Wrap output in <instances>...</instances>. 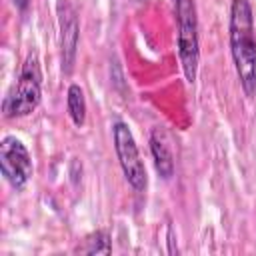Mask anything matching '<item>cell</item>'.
<instances>
[{
	"label": "cell",
	"instance_id": "cell-1",
	"mask_svg": "<svg viewBox=\"0 0 256 256\" xmlns=\"http://www.w3.org/2000/svg\"><path fill=\"white\" fill-rule=\"evenodd\" d=\"M228 30L236 76L244 94L252 98L256 94V36L252 6L248 0H232Z\"/></svg>",
	"mask_w": 256,
	"mask_h": 256
},
{
	"label": "cell",
	"instance_id": "cell-2",
	"mask_svg": "<svg viewBox=\"0 0 256 256\" xmlns=\"http://www.w3.org/2000/svg\"><path fill=\"white\" fill-rule=\"evenodd\" d=\"M42 100V72L38 56L30 54L18 74V80L12 84L2 102L4 118H22L32 114Z\"/></svg>",
	"mask_w": 256,
	"mask_h": 256
},
{
	"label": "cell",
	"instance_id": "cell-3",
	"mask_svg": "<svg viewBox=\"0 0 256 256\" xmlns=\"http://www.w3.org/2000/svg\"><path fill=\"white\" fill-rule=\"evenodd\" d=\"M176 28H178V56L182 72L188 84H194L200 62V40H198V16L194 0H174Z\"/></svg>",
	"mask_w": 256,
	"mask_h": 256
},
{
	"label": "cell",
	"instance_id": "cell-4",
	"mask_svg": "<svg viewBox=\"0 0 256 256\" xmlns=\"http://www.w3.org/2000/svg\"><path fill=\"white\" fill-rule=\"evenodd\" d=\"M112 140H114V150H116V156H118V162H120V168L124 172L126 182L136 192H144L148 186L146 166L140 158L136 140H134L126 122L116 120L112 124Z\"/></svg>",
	"mask_w": 256,
	"mask_h": 256
},
{
	"label": "cell",
	"instance_id": "cell-5",
	"mask_svg": "<svg viewBox=\"0 0 256 256\" xmlns=\"http://www.w3.org/2000/svg\"><path fill=\"white\" fill-rule=\"evenodd\" d=\"M0 172L4 180L14 188L22 190L32 178L34 164L28 148L16 136H4L0 142Z\"/></svg>",
	"mask_w": 256,
	"mask_h": 256
},
{
	"label": "cell",
	"instance_id": "cell-6",
	"mask_svg": "<svg viewBox=\"0 0 256 256\" xmlns=\"http://www.w3.org/2000/svg\"><path fill=\"white\" fill-rule=\"evenodd\" d=\"M58 24H60V52H62V70L70 74L76 62L78 40H80V24L78 14L70 0H58Z\"/></svg>",
	"mask_w": 256,
	"mask_h": 256
},
{
	"label": "cell",
	"instance_id": "cell-7",
	"mask_svg": "<svg viewBox=\"0 0 256 256\" xmlns=\"http://www.w3.org/2000/svg\"><path fill=\"white\" fill-rule=\"evenodd\" d=\"M150 152L154 158L156 172L164 180H170L174 176V158H172V150L168 146V140L160 128H154L150 134Z\"/></svg>",
	"mask_w": 256,
	"mask_h": 256
},
{
	"label": "cell",
	"instance_id": "cell-8",
	"mask_svg": "<svg viewBox=\"0 0 256 256\" xmlns=\"http://www.w3.org/2000/svg\"><path fill=\"white\" fill-rule=\"evenodd\" d=\"M66 108H68V116L72 120L74 126H84L86 122V98L84 92L78 84H70L68 92H66Z\"/></svg>",
	"mask_w": 256,
	"mask_h": 256
},
{
	"label": "cell",
	"instance_id": "cell-9",
	"mask_svg": "<svg viewBox=\"0 0 256 256\" xmlns=\"http://www.w3.org/2000/svg\"><path fill=\"white\" fill-rule=\"evenodd\" d=\"M76 254H110L112 244H110V234L106 230H96L88 234L76 248Z\"/></svg>",
	"mask_w": 256,
	"mask_h": 256
},
{
	"label": "cell",
	"instance_id": "cell-10",
	"mask_svg": "<svg viewBox=\"0 0 256 256\" xmlns=\"http://www.w3.org/2000/svg\"><path fill=\"white\" fill-rule=\"evenodd\" d=\"M12 2H14V6H16L20 12H26L28 6H30V0H12Z\"/></svg>",
	"mask_w": 256,
	"mask_h": 256
}]
</instances>
